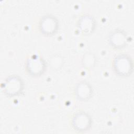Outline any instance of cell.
Returning <instances> with one entry per match:
<instances>
[{
  "instance_id": "5",
  "label": "cell",
  "mask_w": 134,
  "mask_h": 134,
  "mask_svg": "<svg viewBox=\"0 0 134 134\" xmlns=\"http://www.w3.org/2000/svg\"><path fill=\"white\" fill-rule=\"evenodd\" d=\"M92 118L88 114L80 111L74 115L72 119V126L79 132H85L90 129L92 125Z\"/></svg>"
},
{
  "instance_id": "8",
  "label": "cell",
  "mask_w": 134,
  "mask_h": 134,
  "mask_svg": "<svg viewBox=\"0 0 134 134\" xmlns=\"http://www.w3.org/2000/svg\"><path fill=\"white\" fill-rule=\"evenodd\" d=\"M93 88L90 84L85 81L79 82L75 88L76 98L81 101L88 100L93 94Z\"/></svg>"
},
{
  "instance_id": "9",
  "label": "cell",
  "mask_w": 134,
  "mask_h": 134,
  "mask_svg": "<svg viewBox=\"0 0 134 134\" xmlns=\"http://www.w3.org/2000/svg\"><path fill=\"white\" fill-rule=\"evenodd\" d=\"M96 58L95 56L91 53H86L83 56L82 63L86 68H90L94 66L95 63Z\"/></svg>"
},
{
  "instance_id": "3",
  "label": "cell",
  "mask_w": 134,
  "mask_h": 134,
  "mask_svg": "<svg viewBox=\"0 0 134 134\" xmlns=\"http://www.w3.org/2000/svg\"><path fill=\"white\" fill-rule=\"evenodd\" d=\"M26 66L29 74L34 77H38L45 72L47 65L42 58L37 55H33L27 59Z\"/></svg>"
},
{
  "instance_id": "1",
  "label": "cell",
  "mask_w": 134,
  "mask_h": 134,
  "mask_svg": "<svg viewBox=\"0 0 134 134\" xmlns=\"http://www.w3.org/2000/svg\"><path fill=\"white\" fill-rule=\"evenodd\" d=\"M113 68L114 72L118 76H128L133 71L132 60L128 54H119L114 59Z\"/></svg>"
},
{
  "instance_id": "7",
  "label": "cell",
  "mask_w": 134,
  "mask_h": 134,
  "mask_svg": "<svg viewBox=\"0 0 134 134\" xmlns=\"http://www.w3.org/2000/svg\"><path fill=\"white\" fill-rule=\"evenodd\" d=\"M96 22L92 15L85 14L79 19L77 27L79 30L84 35H90L92 33L96 27Z\"/></svg>"
},
{
  "instance_id": "4",
  "label": "cell",
  "mask_w": 134,
  "mask_h": 134,
  "mask_svg": "<svg viewBox=\"0 0 134 134\" xmlns=\"http://www.w3.org/2000/svg\"><path fill=\"white\" fill-rule=\"evenodd\" d=\"M39 28L40 32L43 35L46 36H52L58 30V20L52 15H46L40 19Z\"/></svg>"
},
{
  "instance_id": "2",
  "label": "cell",
  "mask_w": 134,
  "mask_h": 134,
  "mask_svg": "<svg viewBox=\"0 0 134 134\" xmlns=\"http://www.w3.org/2000/svg\"><path fill=\"white\" fill-rule=\"evenodd\" d=\"M24 87L22 79L17 75H12L5 79L2 84V90L6 96L14 97L21 93Z\"/></svg>"
},
{
  "instance_id": "6",
  "label": "cell",
  "mask_w": 134,
  "mask_h": 134,
  "mask_svg": "<svg viewBox=\"0 0 134 134\" xmlns=\"http://www.w3.org/2000/svg\"><path fill=\"white\" fill-rule=\"evenodd\" d=\"M110 44L116 49H121L128 43V37L126 32L121 29H115L112 31L108 37Z\"/></svg>"
}]
</instances>
